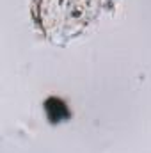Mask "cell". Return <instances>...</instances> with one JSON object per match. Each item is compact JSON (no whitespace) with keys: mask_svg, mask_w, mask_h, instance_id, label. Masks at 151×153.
Returning <instances> with one entry per match:
<instances>
[{"mask_svg":"<svg viewBox=\"0 0 151 153\" xmlns=\"http://www.w3.org/2000/svg\"><path fill=\"white\" fill-rule=\"evenodd\" d=\"M46 109H53V111H55V114L50 117L52 121H61V119L68 117V109H66V105H64L61 100H57V107H53V100L50 98V100L46 102Z\"/></svg>","mask_w":151,"mask_h":153,"instance_id":"1","label":"cell"}]
</instances>
